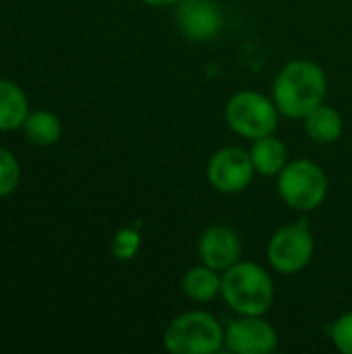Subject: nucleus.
I'll return each instance as SVG.
<instances>
[{
  "mask_svg": "<svg viewBox=\"0 0 352 354\" xmlns=\"http://www.w3.org/2000/svg\"><path fill=\"white\" fill-rule=\"evenodd\" d=\"M270 95L284 118L303 120L326 102L328 75L309 58L290 60L276 73Z\"/></svg>",
  "mask_w": 352,
  "mask_h": 354,
  "instance_id": "1",
  "label": "nucleus"
},
{
  "mask_svg": "<svg viewBox=\"0 0 352 354\" xmlns=\"http://www.w3.org/2000/svg\"><path fill=\"white\" fill-rule=\"evenodd\" d=\"M220 299L234 315H268L276 299L274 280L261 263L239 259L222 272Z\"/></svg>",
  "mask_w": 352,
  "mask_h": 354,
  "instance_id": "2",
  "label": "nucleus"
},
{
  "mask_svg": "<svg viewBox=\"0 0 352 354\" xmlns=\"http://www.w3.org/2000/svg\"><path fill=\"white\" fill-rule=\"evenodd\" d=\"M162 342L170 354H216L224 348V326L210 311L189 309L166 326Z\"/></svg>",
  "mask_w": 352,
  "mask_h": 354,
  "instance_id": "3",
  "label": "nucleus"
},
{
  "mask_svg": "<svg viewBox=\"0 0 352 354\" xmlns=\"http://www.w3.org/2000/svg\"><path fill=\"white\" fill-rule=\"evenodd\" d=\"M276 191L284 205L299 214H309L324 205L330 191V178L317 162L299 158L290 160L276 176Z\"/></svg>",
  "mask_w": 352,
  "mask_h": 354,
  "instance_id": "4",
  "label": "nucleus"
},
{
  "mask_svg": "<svg viewBox=\"0 0 352 354\" xmlns=\"http://www.w3.org/2000/svg\"><path fill=\"white\" fill-rule=\"evenodd\" d=\"M280 110L274 104L272 95L261 93L257 89H241L234 91L224 106L226 127L249 141L274 135L280 120Z\"/></svg>",
  "mask_w": 352,
  "mask_h": 354,
  "instance_id": "5",
  "label": "nucleus"
},
{
  "mask_svg": "<svg viewBox=\"0 0 352 354\" xmlns=\"http://www.w3.org/2000/svg\"><path fill=\"white\" fill-rule=\"evenodd\" d=\"M268 263L282 276L301 274L315 255V236L307 220L286 224L278 228L266 247Z\"/></svg>",
  "mask_w": 352,
  "mask_h": 354,
  "instance_id": "6",
  "label": "nucleus"
},
{
  "mask_svg": "<svg viewBox=\"0 0 352 354\" xmlns=\"http://www.w3.org/2000/svg\"><path fill=\"white\" fill-rule=\"evenodd\" d=\"M205 174L214 191L222 195H239L253 183L255 168L249 149L226 145L210 156Z\"/></svg>",
  "mask_w": 352,
  "mask_h": 354,
  "instance_id": "7",
  "label": "nucleus"
},
{
  "mask_svg": "<svg viewBox=\"0 0 352 354\" xmlns=\"http://www.w3.org/2000/svg\"><path fill=\"white\" fill-rule=\"evenodd\" d=\"M224 348L234 354H270L278 348V332L266 315H237L224 326Z\"/></svg>",
  "mask_w": 352,
  "mask_h": 354,
  "instance_id": "8",
  "label": "nucleus"
},
{
  "mask_svg": "<svg viewBox=\"0 0 352 354\" xmlns=\"http://www.w3.org/2000/svg\"><path fill=\"white\" fill-rule=\"evenodd\" d=\"M174 23L187 39L205 44L222 31L224 15L216 0H180L174 6Z\"/></svg>",
  "mask_w": 352,
  "mask_h": 354,
  "instance_id": "9",
  "label": "nucleus"
},
{
  "mask_svg": "<svg viewBox=\"0 0 352 354\" xmlns=\"http://www.w3.org/2000/svg\"><path fill=\"white\" fill-rule=\"evenodd\" d=\"M243 255V243L234 228L226 224L207 226L197 239V257L201 263L224 272Z\"/></svg>",
  "mask_w": 352,
  "mask_h": 354,
  "instance_id": "10",
  "label": "nucleus"
},
{
  "mask_svg": "<svg viewBox=\"0 0 352 354\" xmlns=\"http://www.w3.org/2000/svg\"><path fill=\"white\" fill-rule=\"evenodd\" d=\"M180 290L191 303H197V305L212 303L222 292V272L199 261L197 266L185 272L180 280Z\"/></svg>",
  "mask_w": 352,
  "mask_h": 354,
  "instance_id": "11",
  "label": "nucleus"
},
{
  "mask_svg": "<svg viewBox=\"0 0 352 354\" xmlns=\"http://www.w3.org/2000/svg\"><path fill=\"white\" fill-rule=\"evenodd\" d=\"M303 129L313 143L332 145L344 133V118L334 106H328L324 102L303 118Z\"/></svg>",
  "mask_w": 352,
  "mask_h": 354,
  "instance_id": "12",
  "label": "nucleus"
},
{
  "mask_svg": "<svg viewBox=\"0 0 352 354\" xmlns=\"http://www.w3.org/2000/svg\"><path fill=\"white\" fill-rule=\"evenodd\" d=\"M249 156H251L255 174L266 176V178H276L282 172V168L290 162L288 147L276 135H268V137L251 141Z\"/></svg>",
  "mask_w": 352,
  "mask_h": 354,
  "instance_id": "13",
  "label": "nucleus"
},
{
  "mask_svg": "<svg viewBox=\"0 0 352 354\" xmlns=\"http://www.w3.org/2000/svg\"><path fill=\"white\" fill-rule=\"evenodd\" d=\"M29 116V104L25 91L6 79H0V131L23 129Z\"/></svg>",
  "mask_w": 352,
  "mask_h": 354,
  "instance_id": "14",
  "label": "nucleus"
},
{
  "mask_svg": "<svg viewBox=\"0 0 352 354\" xmlns=\"http://www.w3.org/2000/svg\"><path fill=\"white\" fill-rule=\"evenodd\" d=\"M23 133L27 137V141H31L33 145H54L60 135H62V124L60 118L48 110H37V112H29L27 120L23 122Z\"/></svg>",
  "mask_w": 352,
  "mask_h": 354,
  "instance_id": "15",
  "label": "nucleus"
},
{
  "mask_svg": "<svg viewBox=\"0 0 352 354\" xmlns=\"http://www.w3.org/2000/svg\"><path fill=\"white\" fill-rule=\"evenodd\" d=\"M112 255L118 261H131L141 249V232L137 228H120L112 239Z\"/></svg>",
  "mask_w": 352,
  "mask_h": 354,
  "instance_id": "16",
  "label": "nucleus"
},
{
  "mask_svg": "<svg viewBox=\"0 0 352 354\" xmlns=\"http://www.w3.org/2000/svg\"><path fill=\"white\" fill-rule=\"evenodd\" d=\"M19 180H21V168L17 158L8 149L0 147V197L15 193Z\"/></svg>",
  "mask_w": 352,
  "mask_h": 354,
  "instance_id": "17",
  "label": "nucleus"
},
{
  "mask_svg": "<svg viewBox=\"0 0 352 354\" xmlns=\"http://www.w3.org/2000/svg\"><path fill=\"white\" fill-rule=\"evenodd\" d=\"M332 344L336 346V351L342 354H352V309L342 313L330 332Z\"/></svg>",
  "mask_w": 352,
  "mask_h": 354,
  "instance_id": "18",
  "label": "nucleus"
},
{
  "mask_svg": "<svg viewBox=\"0 0 352 354\" xmlns=\"http://www.w3.org/2000/svg\"><path fill=\"white\" fill-rule=\"evenodd\" d=\"M141 2L151 8H166V6H176L180 0H141Z\"/></svg>",
  "mask_w": 352,
  "mask_h": 354,
  "instance_id": "19",
  "label": "nucleus"
}]
</instances>
